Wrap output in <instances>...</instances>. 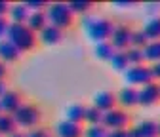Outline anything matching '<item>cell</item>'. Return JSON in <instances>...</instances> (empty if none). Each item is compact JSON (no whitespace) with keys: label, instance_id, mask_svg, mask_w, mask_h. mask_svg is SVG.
<instances>
[{"label":"cell","instance_id":"cell-1","mask_svg":"<svg viewBox=\"0 0 160 137\" xmlns=\"http://www.w3.org/2000/svg\"><path fill=\"white\" fill-rule=\"evenodd\" d=\"M82 32L86 34V38L93 44H99V42H109V38L112 34V29H114V21L107 15H99V13H90L86 17H82Z\"/></svg>","mask_w":160,"mask_h":137},{"label":"cell","instance_id":"cell-2","mask_svg":"<svg viewBox=\"0 0 160 137\" xmlns=\"http://www.w3.org/2000/svg\"><path fill=\"white\" fill-rule=\"evenodd\" d=\"M6 40L17 48L19 53H29L38 46V36L27 27V25H15L10 23L8 32H6Z\"/></svg>","mask_w":160,"mask_h":137},{"label":"cell","instance_id":"cell-3","mask_svg":"<svg viewBox=\"0 0 160 137\" xmlns=\"http://www.w3.org/2000/svg\"><path fill=\"white\" fill-rule=\"evenodd\" d=\"M12 118H13V122H15L19 131H29V130L40 126V122H42V118H44V112H42V109H40L36 103L25 101L12 114Z\"/></svg>","mask_w":160,"mask_h":137},{"label":"cell","instance_id":"cell-4","mask_svg":"<svg viewBox=\"0 0 160 137\" xmlns=\"http://www.w3.org/2000/svg\"><path fill=\"white\" fill-rule=\"evenodd\" d=\"M46 19L48 25H53L63 32L74 25V15L71 13L67 2H50L46 8Z\"/></svg>","mask_w":160,"mask_h":137},{"label":"cell","instance_id":"cell-5","mask_svg":"<svg viewBox=\"0 0 160 137\" xmlns=\"http://www.w3.org/2000/svg\"><path fill=\"white\" fill-rule=\"evenodd\" d=\"M130 122H132V116L128 110L120 109V107H114L107 112H103L101 116V126L107 130V131H112V130H126L130 128Z\"/></svg>","mask_w":160,"mask_h":137},{"label":"cell","instance_id":"cell-6","mask_svg":"<svg viewBox=\"0 0 160 137\" xmlns=\"http://www.w3.org/2000/svg\"><path fill=\"white\" fill-rule=\"evenodd\" d=\"M124 82L126 86L130 88H141L149 82H152V72H151V65L143 63V65H135V67H130L124 74Z\"/></svg>","mask_w":160,"mask_h":137},{"label":"cell","instance_id":"cell-7","mask_svg":"<svg viewBox=\"0 0 160 137\" xmlns=\"http://www.w3.org/2000/svg\"><path fill=\"white\" fill-rule=\"evenodd\" d=\"M132 27L128 23H116L112 29V34L109 38V42L112 44V48L116 51H126L130 48V40H132Z\"/></svg>","mask_w":160,"mask_h":137},{"label":"cell","instance_id":"cell-8","mask_svg":"<svg viewBox=\"0 0 160 137\" xmlns=\"http://www.w3.org/2000/svg\"><path fill=\"white\" fill-rule=\"evenodd\" d=\"M160 103V84L149 82L141 88H137V105L139 107H154Z\"/></svg>","mask_w":160,"mask_h":137},{"label":"cell","instance_id":"cell-9","mask_svg":"<svg viewBox=\"0 0 160 137\" xmlns=\"http://www.w3.org/2000/svg\"><path fill=\"white\" fill-rule=\"evenodd\" d=\"M25 103V97H23V93L19 91V90H13V88H10L2 97H0V105H2V112H6V114H13L19 107H21Z\"/></svg>","mask_w":160,"mask_h":137},{"label":"cell","instance_id":"cell-10","mask_svg":"<svg viewBox=\"0 0 160 137\" xmlns=\"http://www.w3.org/2000/svg\"><path fill=\"white\" fill-rule=\"evenodd\" d=\"M92 105L97 109V110H101V112H107L111 109L116 107V93L111 91V90H99L93 93L92 97Z\"/></svg>","mask_w":160,"mask_h":137},{"label":"cell","instance_id":"cell-11","mask_svg":"<svg viewBox=\"0 0 160 137\" xmlns=\"http://www.w3.org/2000/svg\"><path fill=\"white\" fill-rule=\"evenodd\" d=\"M55 137H82L84 135V124H74L69 120H59L53 130Z\"/></svg>","mask_w":160,"mask_h":137},{"label":"cell","instance_id":"cell-12","mask_svg":"<svg viewBox=\"0 0 160 137\" xmlns=\"http://www.w3.org/2000/svg\"><path fill=\"white\" fill-rule=\"evenodd\" d=\"M36 36H38V42H40V44H44V46H57V44L63 42L65 32L59 31V29L53 27V25H46Z\"/></svg>","mask_w":160,"mask_h":137},{"label":"cell","instance_id":"cell-13","mask_svg":"<svg viewBox=\"0 0 160 137\" xmlns=\"http://www.w3.org/2000/svg\"><path fill=\"white\" fill-rule=\"evenodd\" d=\"M116 107L124 109V110H130V109L137 107V90L130 88V86L120 88L116 91Z\"/></svg>","mask_w":160,"mask_h":137},{"label":"cell","instance_id":"cell-14","mask_svg":"<svg viewBox=\"0 0 160 137\" xmlns=\"http://www.w3.org/2000/svg\"><path fill=\"white\" fill-rule=\"evenodd\" d=\"M130 137H156V122L154 120H141L135 126L128 128Z\"/></svg>","mask_w":160,"mask_h":137},{"label":"cell","instance_id":"cell-15","mask_svg":"<svg viewBox=\"0 0 160 137\" xmlns=\"http://www.w3.org/2000/svg\"><path fill=\"white\" fill-rule=\"evenodd\" d=\"M31 12L25 6V2H13L10 6V13H8V21L15 23V25H25L27 19H29Z\"/></svg>","mask_w":160,"mask_h":137},{"label":"cell","instance_id":"cell-16","mask_svg":"<svg viewBox=\"0 0 160 137\" xmlns=\"http://www.w3.org/2000/svg\"><path fill=\"white\" fill-rule=\"evenodd\" d=\"M84 114H86V105L84 103H71L63 110V118L74 124H84Z\"/></svg>","mask_w":160,"mask_h":137},{"label":"cell","instance_id":"cell-17","mask_svg":"<svg viewBox=\"0 0 160 137\" xmlns=\"http://www.w3.org/2000/svg\"><path fill=\"white\" fill-rule=\"evenodd\" d=\"M21 55H23V53H19L17 48L12 46L6 38H2V40H0V61H2V63L12 65V63H15V61L21 59Z\"/></svg>","mask_w":160,"mask_h":137},{"label":"cell","instance_id":"cell-18","mask_svg":"<svg viewBox=\"0 0 160 137\" xmlns=\"http://www.w3.org/2000/svg\"><path fill=\"white\" fill-rule=\"evenodd\" d=\"M141 31H143V34L147 36V40H149V42L160 40V15L147 17V19H145V23L141 25Z\"/></svg>","mask_w":160,"mask_h":137},{"label":"cell","instance_id":"cell-19","mask_svg":"<svg viewBox=\"0 0 160 137\" xmlns=\"http://www.w3.org/2000/svg\"><path fill=\"white\" fill-rule=\"evenodd\" d=\"M67 6H69V10H71V13L76 17H86V15H90L92 12H93V8H95V4L93 2H88V0H72V2H67Z\"/></svg>","mask_w":160,"mask_h":137},{"label":"cell","instance_id":"cell-20","mask_svg":"<svg viewBox=\"0 0 160 137\" xmlns=\"http://www.w3.org/2000/svg\"><path fill=\"white\" fill-rule=\"evenodd\" d=\"M34 34H38L40 31H42L46 25H48V19H46V12H31L27 23H25Z\"/></svg>","mask_w":160,"mask_h":137},{"label":"cell","instance_id":"cell-21","mask_svg":"<svg viewBox=\"0 0 160 137\" xmlns=\"http://www.w3.org/2000/svg\"><path fill=\"white\" fill-rule=\"evenodd\" d=\"M114 53H116V50L112 48L111 42H99V44H93V55H95L97 61H105V63H109L111 57H112Z\"/></svg>","mask_w":160,"mask_h":137},{"label":"cell","instance_id":"cell-22","mask_svg":"<svg viewBox=\"0 0 160 137\" xmlns=\"http://www.w3.org/2000/svg\"><path fill=\"white\" fill-rule=\"evenodd\" d=\"M143 61L147 65H154L160 61V40H154V42H149L143 50Z\"/></svg>","mask_w":160,"mask_h":137},{"label":"cell","instance_id":"cell-23","mask_svg":"<svg viewBox=\"0 0 160 137\" xmlns=\"http://www.w3.org/2000/svg\"><path fill=\"white\" fill-rule=\"evenodd\" d=\"M112 72H118V74H124L128 69H130V63L126 59V53L124 51H116L112 57H111V61H109Z\"/></svg>","mask_w":160,"mask_h":137},{"label":"cell","instance_id":"cell-24","mask_svg":"<svg viewBox=\"0 0 160 137\" xmlns=\"http://www.w3.org/2000/svg\"><path fill=\"white\" fill-rule=\"evenodd\" d=\"M15 131H17V126H15V122L12 118V114L2 112L0 114V137H8V135H12Z\"/></svg>","mask_w":160,"mask_h":137},{"label":"cell","instance_id":"cell-25","mask_svg":"<svg viewBox=\"0 0 160 137\" xmlns=\"http://www.w3.org/2000/svg\"><path fill=\"white\" fill-rule=\"evenodd\" d=\"M103 112L97 110L93 105H86V114H84V126H97L101 124Z\"/></svg>","mask_w":160,"mask_h":137},{"label":"cell","instance_id":"cell-26","mask_svg":"<svg viewBox=\"0 0 160 137\" xmlns=\"http://www.w3.org/2000/svg\"><path fill=\"white\" fill-rule=\"evenodd\" d=\"M147 44H149V40H147V36L143 34V31H141V29H133V31H132L130 48H139V50H143Z\"/></svg>","mask_w":160,"mask_h":137},{"label":"cell","instance_id":"cell-27","mask_svg":"<svg viewBox=\"0 0 160 137\" xmlns=\"http://www.w3.org/2000/svg\"><path fill=\"white\" fill-rule=\"evenodd\" d=\"M126 59L130 63V67H135V65H143V51L139 50V48H128L126 51Z\"/></svg>","mask_w":160,"mask_h":137},{"label":"cell","instance_id":"cell-28","mask_svg":"<svg viewBox=\"0 0 160 137\" xmlns=\"http://www.w3.org/2000/svg\"><path fill=\"white\" fill-rule=\"evenodd\" d=\"M82 137H107V130L97 124V126H84V135Z\"/></svg>","mask_w":160,"mask_h":137},{"label":"cell","instance_id":"cell-29","mask_svg":"<svg viewBox=\"0 0 160 137\" xmlns=\"http://www.w3.org/2000/svg\"><path fill=\"white\" fill-rule=\"evenodd\" d=\"M25 137H53V133L46 126H36V128L25 131Z\"/></svg>","mask_w":160,"mask_h":137},{"label":"cell","instance_id":"cell-30","mask_svg":"<svg viewBox=\"0 0 160 137\" xmlns=\"http://www.w3.org/2000/svg\"><path fill=\"white\" fill-rule=\"evenodd\" d=\"M50 2H44V0H27L25 6L29 8V12H46Z\"/></svg>","mask_w":160,"mask_h":137},{"label":"cell","instance_id":"cell-31","mask_svg":"<svg viewBox=\"0 0 160 137\" xmlns=\"http://www.w3.org/2000/svg\"><path fill=\"white\" fill-rule=\"evenodd\" d=\"M143 10L149 17L160 15V2H147V4H143Z\"/></svg>","mask_w":160,"mask_h":137},{"label":"cell","instance_id":"cell-32","mask_svg":"<svg viewBox=\"0 0 160 137\" xmlns=\"http://www.w3.org/2000/svg\"><path fill=\"white\" fill-rule=\"evenodd\" d=\"M8 27H10V21H8V17H0V40H2V38H6Z\"/></svg>","mask_w":160,"mask_h":137},{"label":"cell","instance_id":"cell-33","mask_svg":"<svg viewBox=\"0 0 160 137\" xmlns=\"http://www.w3.org/2000/svg\"><path fill=\"white\" fill-rule=\"evenodd\" d=\"M10 6H12V2L0 0V17H8V13H10Z\"/></svg>","mask_w":160,"mask_h":137},{"label":"cell","instance_id":"cell-34","mask_svg":"<svg viewBox=\"0 0 160 137\" xmlns=\"http://www.w3.org/2000/svg\"><path fill=\"white\" fill-rule=\"evenodd\" d=\"M151 72H152V80L160 84V61L154 63V65H151Z\"/></svg>","mask_w":160,"mask_h":137},{"label":"cell","instance_id":"cell-35","mask_svg":"<svg viewBox=\"0 0 160 137\" xmlns=\"http://www.w3.org/2000/svg\"><path fill=\"white\" fill-rule=\"evenodd\" d=\"M107 137H130V133H128V128L126 130H112V131H107Z\"/></svg>","mask_w":160,"mask_h":137},{"label":"cell","instance_id":"cell-36","mask_svg":"<svg viewBox=\"0 0 160 137\" xmlns=\"http://www.w3.org/2000/svg\"><path fill=\"white\" fill-rule=\"evenodd\" d=\"M114 8H133L135 2H122V0H116V2H112Z\"/></svg>","mask_w":160,"mask_h":137},{"label":"cell","instance_id":"cell-37","mask_svg":"<svg viewBox=\"0 0 160 137\" xmlns=\"http://www.w3.org/2000/svg\"><path fill=\"white\" fill-rule=\"evenodd\" d=\"M6 76H8V65L0 61V80H6Z\"/></svg>","mask_w":160,"mask_h":137},{"label":"cell","instance_id":"cell-38","mask_svg":"<svg viewBox=\"0 0 160 137\" xmlns=\"http://www.w3.org/2000/svg\"><path fill=\"white\" fill-rule=\"evenodd\" d=\"M8 90H10L8 82H6V80H0V97H2V95H4V93L8 91Z\"/></svg>","mask_w":160,"mask_h":137},{"label":"cell","instance_id":"cell-39","mask_svg":"<svg viewBox=\"0 0 160 137\" xmlns=\"http://www.w3.org/2000/svg\"><path fill=\"white\" fill-rule=\"evenodd\" d=\"M8 137H25V131H15V133H12V135H8Z\"/></svg>","mask_w":160,"mask_h":137},{"label":"cell","instance_id":"cell-40","mask_svg":"<svg viewBox=\"0 0 160 137\" xmlns=\"http://www.w3.org/2000/svg\"><path fill=\"white\" fill-rule=\"evenodd\" d=\"M156 137H160V120L156 122Z\"/></svg>","mask_w":160,"mask_h":137},{"label":"cell","instance_id":"cell-41","mask_svg":"<svg viewBox=\"0 0 160 137\" xmlns=\"http://www.w3.org/2000/svg\"><path fill=\"white\" fill-rule=\"evenodd\" d=\"M0 114H2V105H0Z\"/></svg>","mask_w":160,"mask_h":137},{"label":"cell","instance_id":"cell-42","mask_svg":"<svg viewBox=\"0 0 160 137\" xmlns=\"http://www.w3.org/2000/svg\"><path fill=\"white\" fill-rule=\"evenodd\" d=\"M53 137H55V135H53Z\"/></svg>","mask_w":160,"mask_h":137}]
</instances>
